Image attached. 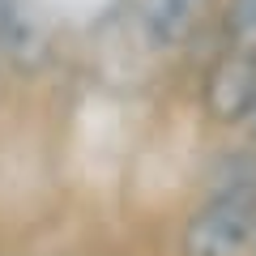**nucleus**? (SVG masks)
Returning a JSON list of instances; mask_svg holds the SVG:
<instances>
[{"instance_id":"1","label":"nucleus","mask_w":256,"mask_h":256,"mask_svg":"<svg viewBox=\"0 0 256 256\" xmlns=\"http://www.w3.org/2000/svg\"><path fill=\"white\" fill-rule=\"evenodd\" d=\"M256 244V166L230 162L180 226V256H244Z\"/></svg>"},{"instance_id":"2","label":"nucleus","mask_w":256,"mask_h":256,"mask_svg":"<svg viewBox=\"0 0 256 256\" xmlns=\"http://www.w3.org/2000/svg\"><path fill=\"white\" fill-rule=\"evenodd\" d=\"M201 107L218 128H244L256 111V52L248 43H222L205 64Z\"/></svg>"},{"instance_id":"3","label":"nucleus","mask_w":256,"mask_h":256,"mask_svg":"<svg viewBox=\"0 0 256 256\" xmlns=\"http://www.w3.org/2000/svg\"><path fill=\"white\" fill-rule=\"evenodd\" d=\"M218 9L222 0H128V22L150 52H180L218 22Z\"/></svg>"},{"instance_id":"4","label":"nucleus","mask_w":256,"mask_h":256,"mask_svg":"<svg viewBox=\"0 0 256 256\" xmlns=\"http://www.w3.org/2000/svg\"><path fill=\"white\" fill-rule=\"evenodd\" d=\"M34 47V18L22 0H0V60H18Z\"/></svg>"},{"instance_id":"5","label":"nucleus","mask_w":256,"mask_h":256,"mask_svg":"<svg viewBox=\"0 0 256 256\" xmlns=\"http://www.w3.org/2000/svg\"><path fill=\"white\" fill-rule=\"evenodd\" d=\"M222 43H256V0H222L218 9Z\"/></svg>"},{"instance_id":"6","label":"nucleus","mask_w":256,"mask_h":256,"mask_svg":"<svg viewBox=\"0 0 256 256\" xmlns=\"http://www.w3.org/2000/svg\"><path fill=\"white\" fill-rule=\"evenodd\" d=\"M244 128H248V132H252V146H256V111H252V120H248Z\"/></svg>"},{"instance_id":"7","label":"nucleus","mask_w":256,"mask_h":256,"mask_svg":"<svg viewBox=\"0 0 256 256\" xmlns=\"http://www.w3.org/2000/svg\"><path fill=\"white\" fill-rule=\"evenodd\" d=\"M252 256H256V244H252Z\"/></svg>"},{"instance_id":"8","label":"nucleus","mask_w":256,"mask_h":256,"mask_svg":"<svg viewBox=\"0 0 256 256\" xmlns=\"http://www.w3.org/2000/svg\"><path fill=\"white\" fill-rule=\"evenodd\" d=\"M252 52H256V43H252Z\"/></svg>"}]
</instances>
